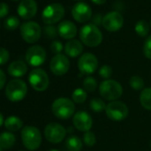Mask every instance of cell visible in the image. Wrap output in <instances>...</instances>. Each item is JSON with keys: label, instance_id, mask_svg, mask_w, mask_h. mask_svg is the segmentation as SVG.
<instances>
[{"label": "cell", "instance_id": "26", "mask_svg": "<svg viewBox=\"0 0 151 151\" xmlns=\"http://www.w3.org/2000/svg\"><path fill=\"white\" fill-rule=\"evenodd\" d=\"M87 98V93L85 89L77 88L72 93V101L76 103H84Z\"/></svg>", "mask_w": 151, "mask_h": 151}, {"label": "cell", "instance_id": "10", "mask_svg": "<svg viewBox=\"0 0 151 151\" xmlns=\"http://www.w3.org/2000/svg\"><path fill=\"white\" fill-rule=\"evenodd\" d=\"M98 59L93 53H84L78 61V67L80 72L84 75H92L98 68Z\"/></svg>", "mask_w": 151, "mask_h": 151}, {"label": "cell", "instance_id": "19", "mask_svg": "<svg viewBox=\"0 0 151 151\" xmlns=\"http://www.w3.org/2000/svg\"><path fill=\"white\" fill-rule=\"evenodd\" d=\"M64 50H65V53L67 54V56L71 57V58H76L82 53L84 47H83L82 43L79 40L71 39L65 45Z\"/></svg>", "mask_w": 151, "mask_h": 151}, {"label": "cell", "instance_id": "1", "mask_svg": "<svg viewBox=\"0 0 151 151\" xmlns=\"http://www.w3.org/2000/svg\"><path fill=\"white\" fill-rule=\"evenodd\" d=\"M79 37L81 42L89 47H96L102 42L101 31L96 25L93 23L83 26L80 29Z\"/></svg>", "mask_w": 151, "mask_h": 151}, {"label": "cell", "instance_id": "17", "mask_svg": "<svg viewBox=\"0 0 151 151\" xmlns=\"http://www.w3.org/2000/svg\"><path fill=\"white\" fill-rule=\"evenodd\" d=\"M37 12V4L35 0H22L17 7V13L22 19L29 20Z\"/></svg>", "mask_w": 151, "mask_h": 151}, {"label": "cell", "instance_id": "45", "mask_svg": "<svg viewBox=\"0 0 151 151\" xmlns=\"http://www.w3.org/2000/svg\"><path fill=\"white\" fill-rule=\"evenodd\" d=\"M76 1H81V0H76Z\"/></svg>", "mask_w": 151, "mask_h": 151}, {"label": "cell", "instance_id": "30", "mask_svg": "<svg viewBox=\"0 0 151 151\" xmlns=\"http://www.w3.org/2000/svg\"><path fill=\"white\" fill-rule=\"evenodd\" d=\"M19 25L20 21L16 16H10L5 21V27L8 30H14L19 27Z\"/></svg>", "mask_w": 151, "mask_h": 151}, {"label": "cell", "instance_id": "14", "mask_svg": "<svg viewBox=\"0 0 151 151\" xmlns=\"http://www.w3.org/2000/svg\"><path fill=\"white\" fill-rule=\"evenodd\" d=\"M70 67L68 58L64 54H56L50 61V69L56 76L65 75Z\"/></svg>", "mask_w": 151, "mask_h": 151}, {"label": "cell", "instance_id": "34", "mask_svg": "<svg viewBox=\"0 0 151 151\" xmlns=\"http://www.w3.org/2000/svg\"><path fill=\"white\" fill-rule=\"evenodd\" d=\"M45 35L49 38H54L58 35V29L52 25H47L44 29Z\"/></svg>", "mask_w": 151, "mask_h": 151}, {"label": "cell", "instance_id": "27", "mask_svg": "<svg viewBox=\"0 0 151 151\" xmlns=\"http://www.w3.org/2000/svg\"><path fill=\"white\" fill-rule=\"evenodd\" d=\"M90 109L94 111V112H101L103 110H105L106 109V103L104 102V101L99 99V98H94L93 100H91L90 101Z\"/></svg>", "mask_w": 151, "mask_h": 151}, {"label": "cell", "instance_id": "40", "mask_svg": "<svg viewBox=\"0 0 151 151\" xmlns=\"http://www.w3.org/2000/svg\"><path fill=\"white\" fill-rule=\"evenodd\" d=\"M91 1L95 4V5H98V6H101V5H104L106 3L107 0H91Z\"/></svg>", "mask_w": 151, "mask_h": 151}, {"label": "cell", "instance_id": "11", "mask_svg": "<svg viewBox=\"0 0 151 151\" xmlns=\"http://www.w3.org/2000/svg\"><path fill=\"white\" fill-rule=\"evenodd\" d=\"M66 136V129L58 123H50L45 128V137L52 143L61 142Z\"/></svg>", "mask_w": 151, "mask_h": 151}, {"label": "cell", "instance_id": "33", "mask_svg": "<svg viewBox=\"0 0 151 151\" xmlns=\"http://www.w3.org/2000/svg\"><path fill=\"white\" fill-rule=\"evenodd\" d=\"M143 53L147 59L151 60V36H149L143 45Z\"/></svg>", "mask_w": 151, "mask_h": 151}, {"label": "cell", "instance_id": "8", "mask_svg": "<svg viewBox=\"0 0 151 151\" xmlns=\"http://www.w3.org/2000/svg\"><path fill=\"white\" fill-rule=\"evenodd\" d=\"M29 81L33 89L37 92H44L49 86V78L47 73L42 68L33 69L29 76Z\"/></svg>", "mask_w": 151, "mask_h": 151}, {"label": "cell", "instance_id": "22", "mask_svg": "<svg viewBox=\"0 0 151 151\" xmlns=\"http://www.w3.org/2000/svg\"><path fill=\"white\" fill-rule=\"evenodd\" d=\"M23 125V122L21 118H19L18 116H8L6 120H5V126L7 130L11 131V132H16L19 131L20 129H22Z\"/></svg>", "mask_w": 151, "mask_h": 151}, {"label": "cell", "instance_id": "47", "mask_svg": "<svg viewBox=\"0 0 151 151\" xmlns=\"http://www.w3.org/2000/svg\"><path fill=\"white\" fill-rule=\"evenodd\" d=\"M19 151H22V150H19Z\"/></svg>", "mask_w": 151, "mask_h": 151}, {"label": "cell", "instance_id": "16", "mask_svg": "<svg viewBox=\"0 0 151 151\" xmlns=\"http://www.w3.org/2000/svg\"><path fill=\"white\" fill-rule=\"evenodd\" d=\"M93 118L86 111H78L73 116V124L78 131L89 132L93 127Z\"/></svg>", "mask_w": 151, "mask_h": 151}, {"label": "cell", "instance_id": "42", "mask_svg": "<svg viewBox=\"0 0 151 151\" xmlns=\"http://www.w3.org/2000/svg\"><path fill=\"white\" fill-rule=\"evenodd\" d=\"M50 151H59V150H57V149H51Z\"/></svg>", "mask_w": 151, "mask_h": 151}, {"label": "cell", "instance_id": "12", "mask_svg": "<svg viewBox=\"0 0 151 151\" xmlns=\"http://www.w3.org/2000/svg\"><path fill=\"white\" fill-rule=\"evenodd\" d=\"M25 57L29 65L32 67H38L45 61L46 52L42 46L33 45L27 50Z\"/></svg>", "mask_w": 151, "mask_h": 151}, {"label": "cell", "instance_id": "48", "mask_svg": "<svg viewBox=\"0 0 151 151\" xmlns=\"http://www.w3.org/2000/svg\"><path fill=\"white\" fill-rule=\"evenodd\" d=\"M150 146H151V143H150Z\"/></svg>", "mask_w": 151, "mask_h": 151}, {"label": "cell", "instance_id": "3", "mask_svg": "<svg viewBox=\"0 0 151 151\" xmlns=\"http://www.w3.org/2000/svg\"><path fill=\"white\" fill-rule=\"evenodd\" d=\"M22 140L27 149L34 151L41 145L42 135L38 128L28 125L22 130Z\"/></svg>", "mask_w": 151, "mask_h": 151}, {"label": "cell", "instance_id": "2", "mask_svg": "<svg viewBox=\"0 0 151 151\" xmlns=\"http://www.w3.org/2000/svg\"><path fill=\"white\" fill-rule=\"evenodd\" d=\"M75 104L68 98H58L52 104V114L60 119H68L75 114Z\"/></svg>", "mask_w": 151, "mask_h": 151}, {"label": "cell", "instance_id": "37", "mask_svg": "<svg viewBox=\"0 0 151 151\" xmlns=\"http://www.w3.org/2000/svg\"><path fill=\"white\" fill-rule=\"evenodd\" d=\"M9 13V6L6 3L0 4V18L6 17Z\"/></svg>", "mask_w": 151, "mask_h": 151}, {"label": "cell", "instance_id": "31", "mask_svg": "<svg viewBox=\"0 0 151 151\" xmlns=\"http://www.w3.org/2000/svg\"><path fill=\"white\" fill-rule=\"evenodd\" d=\"M83 141H84V143H85L86 146H88V147H93V146L95 145V143H96V141H97L96 136H95V134H94L93 132H91V131L86 132H85V134H84V136H83Z\"/></svg>", "mask_w": 151, "mask_h": 151}, {"label": "cell", "instance_id": "9", "mask_svg": "<svg viewBox=\"0 0 151 151\" xmlns=\"http://www.w3.org/2000/svg\"><path fill=\"white\" fill-rule=\"evenodd\" d=\"M21 35L25 42L34 44L39 40L42 35V29L38 23L35 22H28L21 26Z\"/></svg>", "mask_w": 151, "mask_h": 151}, {"label": "cell", "instance_id": "39", "mask_svg": "<svg viewBox=\"0 0 151 151\" xmlns=\"http://www.w3.org/2000/svg\"><path fill=\"white\" fill-rule=\"evenodd\" d=\"M102 19L103 18H101V15H100V14L94 15L93 20V24H94V25H96L98 27V25H100L101 23L102 24Z\"/></svg>", "mask_w": 151, "mask_h": 151}, {"label": "cell", "instance_id": "7", "mask_svg": "<svg viewBox=\"0 0 151 151\" xmlns=\"http://www.w3.org/2000/svg\"><path fill=\"white\" fill-rule=\"evenodd\" d=\"M107 116L113 121H122L125 119L129 114L128 107L122 101H110L105 109Z\"/></svg>", "mask_w": 151, "mask_h": 151}, {"label": "cell", "instance_id": "29", "mask_svg": "<svg viewBox=\"0 0 151 151\" xmlns=\"http://www.w3.org/2000/svg\"><path fill=\"white\" fill-rule=\"evenodd\" d=\"M83 86H84V89L87 92H93L96 90L97 86H98V84H97V81L93 77H88V78H86L83 81Z\"/></svg>", "mask_w": 151, "mask_h": 151}, {"label": "cell", "instance_id": "44", "mask_svg": "<svg viewBox=\"0 0 151 151\" xmlns=\"http://www.w3.org/2000/svg\"><path fill=\"white\" fill-rule=\"evenodd\" d=\"M13 1H19V0H13Z\"/></svg>", "mask_w": 151, "mask_h": 151}, {"label": "cell", "instance_id": "18", "mask_svg": "<svg viewBox=\"0 0 151 151\" xmlns=\"http://www.w3.org/2000/svg\"><path fill=\"white\" fill-rule=\"evenodd\" d=\"M58 34L60 37L67 40H71L77 36L78 28L70 21H63L61 22L58 28Z\"/></svg>", "mask_w": 151, "mask_h": 151}, {"label": "cell", "instance_id": "24", "mask_svg": "<svg viewBox=\"0 0 151 151\" xmlns=\"http://www.w3.org/2000/svg\"><path fill=\"white\" fill-rule=\"evenodd\" d=\"M140 105L147 110H151V88H144L139 95Z\"/></svg>", "mask_w": 151, "mask_h": 151}, {"label": "cell", "instance_id": "15", "mask_svg": "<svg viewBox=\"0 0 151 151\" xmlns=\"http://www.w3.org/2000/svg\"><path fill=\"white\" fill-rule=\"evenodd\" d=\"M71 14L73 18L78 22L84 23L88 22L92 19L93 16V11L92 8L86 3L79 2L75 4L72 7Z\"/></svg>", "mask_w": 151, "mask_h": 151}, {"label": "cell", "instance_id": "43", "mask_svg": "<svg viewBox=\"0 0 151 151\" xmlns=\"http://www.w3.org/2000/svg\"><path fill=\"white\" fill-rule=\"evenodd\" d=\"M0 151H3V148L1 147H0Z\"/></svg>", "mask_w": 151, "mask_h": 151}, {"label": "cell", "instance_id": "35", "mask_svg": "<svg viewBox=\"0 0 151 151\" xmlns=\"http://www.w3.org/2000/svg\"><path fill=\"white\" fill-rule=\"evenodd\" d=\"M50 48H51V51H52L53 53H55V55H56V54H60V52H61L62 50H63V45H62L61 42L55 40V41L52 42Z\"/></svg>", "mask_w": 151, "mask_h": 151}, {"label": "cell", "instance_id": "6", "mask_svg": "<svg viewBox=\"0 0 151 151\" xmlns=\"http://www.w3.org/2000/svg\"><path fill=\"white\" fill-rule=\"evenodd\" d=\"M65 14V9L60 4H51L42 13L43 22L46 25H52L60 22Z\"/></svg>", "mask_w": 151, "mask_h": 151}, {"label": "cell", "instance_id": "20", "mask_svg": "<svg viewBox=\"0 0 151 151\" xmlns=\"http://www.w3.org/2000/svg\"><path fill=\"white\" fill-rule=\"evenodd\" d=\"M28 71V66L22 60H15L8 67V73L14 78H20L24 76Z\"/></svg>", "mask_w": 151, "mask_h": 151}, {"label": "cell", "instance_id": "41", "mask_svg": "<svg viewBox=\"0 0 151 151\" xmlns=\"http://www.w3.org/2000/svg\"><path fill=\"white\" fill-rule=\"evenodd\" d=\"M3 124H5V120H4V116L3 115L0 113V126H2Z\"/></svg>", "mask_w": 151, "mask_h": 151}, {"label": "cell", "instance_id": "13", "mask_svg": "<svg viewBox=\"0 0 151 151\" xmlns=\"http://www.w3.org/2000/svg\"><path fill=\"white\" fill-rule=\"evenodd\" d=\"M124 25V17L118 12H110L102 19L103 28L109 32H116L121 29Z\"/></svg>", "mask_w": 151, "mask_h": 151}, {"label": "cell", "instance_id": "36", "mask_svg": "<svg viewBox=\"0 0 151 151\" xmlns=\"http://www.w3.org/2000/svg\"><path fill=\"white\" fill-rule=\"evenodd\" d=\"M9 57H10L9 52L5 48L0 47V66L6 64L8 61Z\"/></svg>", "mask_w": 151, "mask_h": 151}, {"label": "cell", "instance_id": "46", "mask_svg": "<svg viewBox=\"0 0 151 151\" xmlns=\"http://www.w3.org/2000/svg\"><path fill=\"white\" fill-rule=\"evenodd\" d=\"M150 28H151V21H150Z\"/></svg>", "mask_w": 151, "mask_h": 151}, {"label": "cell", "instance_id": "21", "mask_svg": "<svg viewBox=\"0 0 151 151\" xmlns=\"http://www.w3.org/2000/svg\"><path fill=\"white\" fill-rule=\"evenodd\" d=\"M65 146L68 151H80L83 147V142L79 137L71 135L67 138Z\"/></svg>", "mask_w": 151, "mask_h": 151}, {"label": "cell", "instance_id": "28", "mask_svg": "<svg viewBox=\"0 0 151 151\" xmlns=\"http://www.w3.org/2000/svg\"><path fill=\"white\" fill-rule=\"evenodd\" d=\"M129 84H130V86L133 90H136V91L143 90L144 81L140 77H139V76H132L129 80Z\"/></svg>", "mask_w": 151, "mask_h": 151}, {"label": "cell", "instance_id": "38", "mask_svg": "<svg viewBox=\"0 0 151 151\" xmlns=\"http://www.w3.org/2000/svg\"><path fill=\"white\" fill-rule=\"evenodd\" d=\"M6 81V75H5V73L3 72L2 69H0V90H1L5 86Z\"/></svg>", "mask_w": 151, "mask_h": 151}, {"label": "cell", "instance_id": "5", "mask_svg": "<svg viewBox=\"0 0 151 151\" xmlns=\"http://www.w3.org/2000/svg\"><path fill=\"white\" fill-rule=\"evenodd\" d=\"M99 91L105 100L108 101H116L123 94V87L122 86L112 79L104 80L101 83L99 86Z\"/></svg>", "mask_w": 151, "mask_h": 151}, {"label": "cell", "instance_id": "25", "mask_svg": "<svg viewBox=\"0 0 151 151\" xmlns=\"http://www.w3.org/2000/svg\"><path fill=\"white\" fill-rule=\"evenodd\" d=\"M149 28H150V25L146 22V21H139L136 24H135V27H134V29H135V32L141 37H145L147 36L148 32H149Z\"/></svg>", "mask_w": 151, "mask_h": 151}, {"label": "cell", "instance_id": "4", "mask_svg": "<svg viewBox=\"0 0 151 151\" xmlns=\"http://www.w3.org/2000/svg\"><path fill=\"white\" fill-rule=\"evenodd\" d=\"M28 92V87L25 82L21 79L11 80L6 87V95L12 102L22 101Z\"/></svg>", "mask_w": 151, "mask_h": 151}, {"label": "cell", "instance_id": "23", "mask_svg": "<svg viewBox=\"0 0 151 151\" xmlns=\"http://www.w3.org/2000/svg\"><path fill=\"white\" fill-rule=\"evenodd\" d=\"M15 136L12 132H3L0 134V147L5 149L12 147L15 143Z\"/></svg>", "mask_w": 151, "mask_h": 151}, {"label": "cell", "instance_id": "32", "mask_svg": "<svg viewBox=\"0 0 151 151\" xmlns=\"http://www.w3.org/2000/svg\"><path fill=\"white\" fill-rule=\"evenodd\" d=\"M112 73H113V69L112 68L109 66V65H103L101 67V68L99 69V75L100 77H101L102 78L108 80L110 78V77L112 76Z\"/></svg>", "mask_w": 151, "mask_h": 151}]
</instances>
